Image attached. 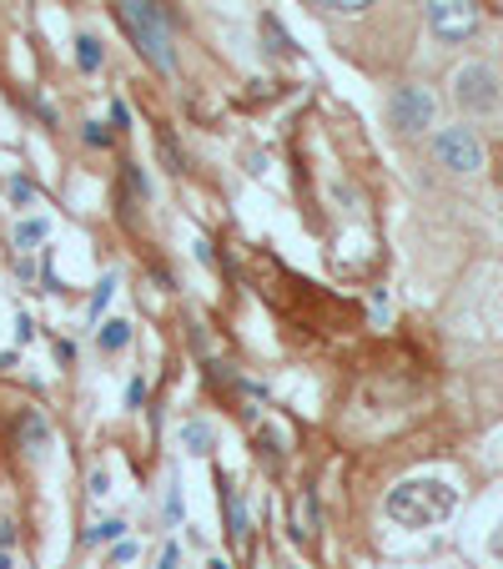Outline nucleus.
I'll use <instances>...</instances> for the list:
<instances>
[{
    "mask_svg": "<svg viewBox=\"0 0 503 569\" xmlns=\"http://www.w3.org/2000/svg\"><path fill=\"white\" fill-rule=\"evenodd\" d=\"M459 509V489L443 479H403L388 495V519L403 529H433Z\"/></svg>",
    "mask_w": 503,
    "mask_h": 569,
    "instance_id": "1",
    "label": "nucleus"
},
{
    "mask_svg": "<svg viewBox=\"0 0 503 569\" xmlns=\"http://www.w3.org/2000/svg\"><path fill=\"white\" fill-rule=\"evenodd\" d=\"M117 21H121V31L131 36V46H137L161 76H177V46L157 11V0H117Z\"/></svg>",
    "mask_w": 503,
    "mask_h": 569,
    "instance_id": "2",
    "label": "nucleus"
},
{
    "mask_svg": "<svg viewBox=\"0 0 503 569\" xmlns=\"http://www.w3.org/2000/svg\"><path fill=\"white\" fill-rule=\"evenodd\" d=\"M453 101H459L463 111H473V117H489V111L503 107V81L493 66L483 61H469L453 71Z\"/></svg>",
    "mask_w": 503,
    "mask_h": 569,
    "instance_id": "3",
    "label": "nucleus"
},
{
    "mask_svg": "<svg viewBox=\"0 0 503 569\" xmlns=\"http://www.w3.org/2000/svg\"><path fill=\"white\" fill-rule=\"evenodd\" d=\"M433 117H439V101H433L429 87H393V97H388V121H393L403 137H418V131H429Z\"/></svg>",
    "mask_w": 503,
    "mask_h": 569,
    "instance_id": "4",
    "label": "nucleus"
},
{
    "mask_svg": "<svg viewBox=\"0 0 503 569\" xmlns=\"http://www.w3.org/2000/svg\"><path fill=\"white\" fill-rule=\"evenodd\" d=\"M433 157L449 167V172H459V177H473V172H483V141H479V131L473 127H443L439 137H433Z\"/></svg>",
    "mask_w": 503,
    "mask_h": 569,
    "instance_id": "5",
    "label": "nucleus"
},
{
    "mask_svg": "<svg viewBox=\"0 0 503 569\" xmlns=\"http://www.w3.org/2000/svg\"><path fill=\"white\" fill-rule=\"evenodd\" d=\"M429 26L439 41H463V36L479 31V6H473V0H433Z\"/></svg>",
    "mask_w": 503,
    "mask_h": 569,
    "instance_id": "6",
    "label": "nucleus"
},
{
    "mask_svg": "<svg viewBox=\"0 0 503 569\" xmlns=\"http://www.w3.org/2000/svg\"><path fill=\"white\" fill-rule=\"evenodd\" d=\"M97 343H101V353H121V348L131 343V322L127 318L101 322V328H97Z\"/></svg>",
    "mask_w": 503,
    "mask_h": 569,
    "instance_id": "7",
    "label": "nucleus"
},
{
    "mask_svg": "<svg viewBox=\"0 0 503 569\" xmlns=\"http://www.w3.org/2000/svg\"><path fill=\"white\" fill-rule=\"evenodd\" d=\"M101 61H107V51H101L97 36H76V66H81L87 76H97Z\"/></svg>",
    "mask_w": 503,
    "mask_h": 569,
    "instance_id": "8",
    "label": "nucleus"
},
{
    "mask_svg": "<svg viewBox=\"0 0 503 569\" xmlns=\"http://www.w3.org/2000/svg\"><path fill=\"white\" fill-rule=\"evenodd\" d=\"M46 237H51V222H46V217H26V222L16 227V248L31 252L36 242H46Z\"/></svg>",
    "mask_w": 503,
    "mask_h": 569,
    "instance_id": "9",
    "label": "nucleus"
},
{
    "mask_svg": "<svg viewBox=\"0 0 503 569\" xmlns=\"http://www.w3.org/2000/svg\"><path fill=\"white\" fill-rule=\"evenodd\" d=\"M21 439H26V449H31V453H46V443H51V429H46L41 413H26V419H21Z\"/></svg>",
    "mask_w": 503,
    "mask_h": 569,
    "instance_id": "10",
    "label": "nucleus"
},
{
    "mask_svg": "<svg viewBox=\"0 0 503 569\" xmlns=\"http://www.w3.org/2000/svg\"><path fill=\"white\" fill-rule=\"evenodd\" d=\"M182 443H187V453H197V459H207L212 453V429L207 423H182Z\"/></svg>",
    "mask_w": 503,
    "mask_h": 569,
    "instance_id": "11",
    "label": "nucleus"
},
{
    "mask_svg": "<svg viewBox=\"0 0 503 569\" xmlns=\"http://www.w3.org/2000/svg\"><path fill=\"white\" fill-rule=\"evenodd\" d=\"M127 539V519H101L87 529V545H121Z\"/></svg>",
    "mask_w": 503,
    "mask_h": 569,
    "instance_id": "12",
    "label": "nucleus"
},
{
    "mask_svg": "<svg viewBox=\"0 0 503 569\" xmlns=\"http://www.w3.org/2000/svg\"><path fill=\"white\" fill-rule=\"evenodd\" d=\"M111 298H117V272H107V278H101V288L91 292V302H87V318H91V322H101V312L111 308Z\"/></svg>",
    "mask_w": 503,
    "mask_h": 569,
    "instance_id": "13",
    "label": "nucleus"
},
{
    "mask_svg": "<svg viewBox=\"0 0 503 569\" xmlns=\"http://www.w3.org/2000/svg\"><path fill=\"white\" fill-rule=\"evenodd\" d=\"M222 495H227V509H232V535L242 539V535H247V509H242V495H237L232 483H222Z\"/></svg>",
    "mask_w": 503,
    "mask_h": 569,
    "instance_id": "14",
    "label": "nucleus"
},
{
    "mask_svg": "<svg viewBox=\"0 0 503 569\" xmlns=\"http://www.w3.org/2000/svg\"><path fill=\"white\" fill-rule=\"evenodd\" d=\"M312 535H318V529H312V499H308V505H298V515H292V539L308 545Z\"/></svg>",
    "mask_w": 503,
    "mask_h": 569,
    "instance_id": "15",
    "label": "nucleus"
},
{
    "mask_svg": "<svg viewBox=\"0 0 503 569\" xmlns=\"http://www.w3.org/2000/svg\"><path fill=\"white\" fill-rule=\"evenodd\" d=\"M262 31L272 36V51H278V56H288V51H292L288 31H282V26H278V16H262Z\"/></svg>",
    "mask_w": 503,
    "mask_h": 569,
    "instance_id": "16",
    "label": "nucleus"
},
{
    "mask_svg": "<svg viewBox=\"0 0 503 569\" xmlns=\"http://www.w3.org/2000/svg\"><path fill=\"white\" fill-rule=\"evenodd\" d=\"M81 141H87V147H111V131L101 127V121H87V127H81Z\"/></svg>",
    "mask_w": 503,
    "mask_h": 569,
    "instance_id": "17",
    "label": "nucleus"
},
{
    "mask_svg": "<svg viewBox=\"0 0 503 569\" xmlns=\"http://www.w3.org/2000/svg\"><path fill=\"white\" fill-rule=\"evenodd\" d=\"M161 157H167V172H182V151H177L172 131H161Z\"/></svg>",
    "mask_w": 503,
    "mask_h": 569,
    "instance_id": "18",
    "label": "nucleus"
},
{
    "mask_svg": "<svg viewBox=\"0 0 503 569\" xmlns=\"http://www.w3.org/2000/svg\"><path fill=\"white\" fill-rule=\"evenodd\" d=\"M11 202L16 207H31L36 202V187L26 182V177H11Z\"/></svg>",
    "mask_w": 503,
    "mask_h": 569,
    "instance_id": "19",
    "label": "nucleus"
},
{
    "mask_svg": "<svg viewBox=\"0 0 503 569\" xmlns=\"http://www.w3.org/2000/svg\"><path fill=\"white\" fill-rule=\"evenodd\" d=\"M312 6H322V11H368L373 0H312Z\"/></svg>",
    "mask_w": 503,
    "mask_h": 569,
    "instance_id": "20",
    "label": "nucleus"
},
{
    "mask_svg": "<svg viewBox=\"0 0 503 569\" xmlns=\"http://www.w3.org/2000/svg\"><path fill=\"white\" fill-rule=\"evenodd\" d=\"M147 403V378H131L127 383V409H141Z\"/></svg>",
    "mask_w": 503,
    "mask_h": 569,
    "instance_id": "21",
    "label": "nucleus"
},
{
    "mask_svg": "<svg viewBox=\"0 0 503 569\" xmlns=\"http://www.w3.org/2000/svg\"><path fill=\"white\" fill-rule=\"evenodd\" d=\"M87 489H91V495H111V479H107V469H97V473H91V479H87Z\"/></svg>",
    "mask_w": 503,
    "mask_h": 569,
    "instance_id": "22",
    "label": "nucleus"
},
{
    "mask_svg": "<svg viewBox=\"0 0 503 569\" xmlns=\"http://www.w3.org/2000/svg\"><path fill=\"white\" fill-rule=\"evenodd\" d=\"M388 312H393V308H388V292L378 288V292H373V318H378V322H388Z\"/></svg>",
    "mask_w": 503,
    "mask_h": 569,
    "instance_id": "23",
    "label": "nucleus"
},
{
    "mask_svg": "<svg viewBox=\"0 0 503 569\" xmlns=\"http://www.w3.org/2000/svg\"><path fill=\"white\" fill-rule=\"evenodd\" d=\"M177 565H182V549L167 545V549H161V565H157V569H177Z\"/></svg>",
    "mask_w": 503,
    "mask_h": 569,
    "instance_id": "24",
    "label": "nucleus"
},
{
    "mask_svg": "<svg viewBox=\"0 0 503 569\" xmlns=\"http://www.w3.org/2000/svg\"><path fill=\"white\" fill-rule=\"evenodd\" d=\"M131 555H137V545H131V539H121V545L117 549H111V559H117V565H127V559Z\"/></svg>",
    "mask_w": 503,
    "mask_h": 569,
    "instance_id": "25",
    "label": "nucleus"
},
{
    "mask_svg": "<svg viewBox=\"0 0 503 569\" xmlns=\"http://www.w3.org/2000/svg\"><path fill=\"white\" fill-rule=\"evenodd\" d=\"M31 338H36V328H31V318H21V322H16V343H31Z\"/></svg>",
    "mask_w": 503,
    "mask_h": 569,
    "instance_id": "26",
    "label": "nucleus"
},
{
    "mask_svg": "<svg viewBox=\"0 0 503 569\" xmlns=\"http://www.w3.org/2000/svg\"><path fill=\"white\" fill-rule=\"evenodd\" d=\"M111 121H117V127H127V121H131V111H127V101H111Z\"/></svg>",
    "mask_w": 503,
    "mask_h": 569,
    "instance_id": "27",
    "label": "nucleus"
},
{
    "mask_svg": "<svg viewBox=\"0 0 503 569\" xmlns=\"http://www.w3.org/2000/svg\"><path fill=\"white\" fill-rule=\"evenodd\" d=\"M489 549H493V555H499V559H503V525H499V529H493V539H489Z\"/></svg>",
    "mask_w": 503,
    "mask_h": 569,
    "instance_id": "28",
    "label": "nucleus"
},
{
    "mask_svg": "<svg viewBox=\"0 0 503 569\" xmlns=\"http://www.w3.org/2000/svg\"><path fill=\"white\" fill-rule=\"evenodd\" d=\"M0 569H16V559H11V549H0Z\"/></svg>",
    "mask_w": 503,
    "mask_h": 569,
    "instance_id": "29",
    "label": "nucleus"
},
{
    "mask_svg": "<svg viewBox=\"0 0 503 569\" xmlns=\"http://www.w3.org/2000/svg\"><path fill=\"white\" fill-rule=\"evenodd\" d=\"M207 569H232V565H227V559H207Z\"/></svg>",
    "mask_w": 503,
    "mask_h": 569,
    "instance_id": "30",
    "label": "nucleus"
},
{
    "mask_svg": "<svg viewBox=\"0 0 503 569\" xmlns=\"http://www.w3.org/2000/svg\"><path fill=\"white\" fill-rule=\"evenodd\" d=\"M288 569H302V565H288Z\"/></svg>",
    "mask_w": 503,
    "mask_h": 569,
    "instance_id": "31",
    "label": "nucleus"
}]
</instances>
